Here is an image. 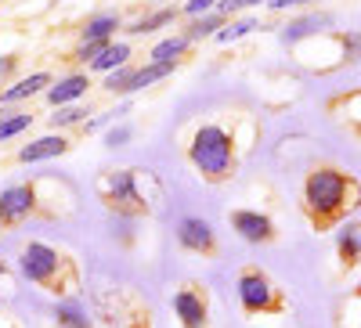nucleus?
<instances>
[{"mask_svg":"<svg viewBox=\"0 0 361 328\" xmlns=\"http://www.w3.org/2000/svg\"><path fill=\"white\" fill-rule=\"evenodd\" d=\"M361 206V181L333 163H318L304 177V191H300V210L311 220L314 231H336L350 220Z\"/></svg>","mask_w":361,"mask_h":328,"instance_id":"1","label":"nucleus"},{"mask_svg":"<svg viewBox=\"0 0 361 328\" xmlns=\"http://www.w3.org/2000/svg\"><path fill=\"white\" fill-rule=\"evenodd\" d=\"M94 191L105 210L123 220L152 217L156 202L163 198V188L152 170H105L94 181Z\"/></svg>","mask_w":361,"mask_h":328,"instance_id":"2","label":"nucleus"},{"mask_svg":"<svg viewBox=\"0 0 361 328\" xmlns=\"http://www.w3.org/2000/svg\"><path fill=\"white\" fill-rule=\"evenodd\" d=\"M18 267L22 275L33 282L37 289H44L54 300H73L80 292V263L73 253L47 246V242H25L18 253Z\"/></svg>","mask_w":361,"mask_h":328,"instance_id":"3","label":"nucleus"},{"mask_svg":"<svg viewBox=\"0 0 361 328\" xmlns=\"http://www.w3.org/2000/svg\"><path fill=\"white\" fill-rule=\"evenodd\" d=\"M188 163L206 184H224L238 166V137L224 123H202L188 141Z\"/></svg>","mask_w":361,"mask_h":328,"instance_id":"4","label":"nucleus"},{"mask_svg":"<svg viewBox=\"0 0 361 328\" xmlns=\"http://www.w3.org/2000/svg\"><path fill=\"white\" fill-rule=\"evenodd\" d=\"M235 292H238V307L246 314H286L289 310L286 292L271 282L260 267H243L238 282H235Z\"/></svg>","mask_w":361,"mask_h":328,"instance_id":"5","label":"nucleus"},{"mask_svg":"<svg viewBox=\"0 0 361 328\" xmlns=\"http://www.w3.org/2000/svg\"><path fill=\"white\" fill-rule=\"evenodd\" d=\"M40 184H44V181H33V184H11V188L0 191V227H15V224H22L25 217H33V213H37Z\"/></svg>","mask_w":361,"mask_h":328,"instance_id":"6","label":"nucleus"},{"mask_svg":"<svg viewBox=\"0 0 361 328\" xmlns=\"http://www.w3.org/2000/svg\"><path fill=\"white\" fill-rule=\"evenodd\" d=\"M173 314L180 328H209V296L199 282H188L173 292Z\"/></svg>","mask_w":361,"mask_h":328,"instance_id":"7","label":"nucleus"},{"mask_svg":"<svg viewBox=\"0 0 361 328\" xmlns=\"http://www.w3.org/2000/svg\"><path fill=\"white\" fill-rule=\"evenodd\" d=\"M177 242L180 249L199 253V256H217V234L209 227V220L202 217H185L177 224Z\"/></svg>","mask_w":361,"mask_h":328,"instance_id":"8","label":"nucleus"},{"mask_svg":"<svg viewBox=\"0 0 361 328\" xmlns=\"http://www.w3.org/2000/svg\"><path fill=\"white\" fill-rule=\"evenodd\" d=\"M231 227L238 231V238H246V242H253V246L275 242V224H271V217H264L257 210H235Z\"/></svg>","mask_w":361,"mask_h":328,"instance_id":"9","label":"nucleus"},{"mask_svg":"<svg viewBox=\"0 0 361 328\" xmlns=\"http://www.w3.org/2000/svg\"><path fill=\"white\" fill-rule=\"evenodd\" d=\"M336 260L343 275H350L361 263V220H347L336 227Z\"/></svg>","mask_w":361,"mask_h":328,"instance_id":"10","label":"nucleus"},{"mask_svg":"<svg viewBox=\"0 0 361 328\" xmlns=\"http://www.w3.org/2000/svg\"><path fill=\"white\" fill-rule=\"evenodd\" d=\"M69 152V141L62 134H47V137H37L18 148V163H44V159H58Z\"/></svg>","mask_w":361,"mask_h":328,"instance_id":"11","label":"nucleus"},{"mask_svg":"<svg viewBox=\"0 0 361 328\" xmlns=\"http://www.w3.org/2000/svg\"><path fill=\"white\" fill-rule=\"evenodd\" d=\"M87 87H90V80H87L83 72H73V76H66V80H58L51 91H47V105L66 108V105H73V101H80V98L87 94Z\"/></svg>","mask_w":361,"mask_h":328,"instance_id":"12","label":"nucleus"},{"mask_svg":"<svg viewBox=\"0 0 361 328\" xmlns=\"http://www.w3.org/2000/svg\"><path fill=\"white\" fill-rule=\"evenodd\" d=\"M51 76L47 72H33V76H25V80H18V83H11L4 94H0V101L4 105H11V101H22V98H33V94H40V91H51Z\"/></svg>","mask_w":361,"mask_h":328,"instance_id":"13","label":"nucleus"},{"mask_svg":"<svg viewBox=\"0 0 361 328\" xmlns=\"http://www.w3.org/2000/svg\"><path fill=\"white\" fill-rule=\"evenodd\" d=\"M333 22L329 15H307V18H296V22H289L286 29H282V40L286 44H300L304 37H314V33H322V29Z\"/></svg>","mask_w":361,"mask_h":328,"instance_id":"14","label":"nucleus"},{"mask_svg":"<svg viewBox=\"0 0 361 328\" xmlns=\"http://www.w3.org/2000/svg\"><path fill=\"white\" fill-rule=\"evenodd\" d=\"M130 62V44H123V40H112L98 58H94V62H90V69H94V72H116V69H123Z\"/></svg>","mask_w":361,"mask_h":328,"instance_id":"15","label":"nucleus"},{"mask_svg":"<svg viewBox=\"0 0 361 328\" xmlns=\"http://www.w3.org/2000/svg\"><path fill=\"white\" fill-rule=\"evenodd\" d=\"M112 29H119V15H94L83 25V40L87 44H112Z\"/></svg>","mask_w":361,"mask_h":328,"instance_id":"16","label":"nucleus"},{"mask_svg":"<svg viewBox=\"0 0 361 328\" xmlns=\"http://www.w3.org/2000/svg\"><path fill=\"white\" fill-rule=\"evenodd\" d=\"M173 69H177V65H159V62H148V65L134 69V80H130V87H127V94H134V91H145V87H152V83L166 80Z\"/></svg>","mask_w":361,"mask_h":328,"instance_id":"17","label":"nucleus"},{"mask_svg":"<svg viewBox=\"0 0 361 328\" xmlns=\"http://www.w3.org/2000/svg\"><path fill=\"white\" fill-rule=\"evenodd\" d=\"M188 47V37H166L152 47V54H148V62H159V65H177V58L185 54Z\"/></svg>","mask_w":361,"mask_h":328,"instance_id":"18","label":"nucleus"},{"mask_svg":"<svg viewBox=\"0 0 361 328\" xmlns=\"http://www.w3.org/2000/svg\"><path fill=\"white\" fill-rule=\"evenodd\" d=\"M29 127H33V115H29V112H8V115H0V141H11V137H18Z\"/></svg>","mask_w":361,"mask_h":328,"instance_id":"19","label":"nucleus"},{"mask_svg":"<svg viewBox=\"0 0 361 328\" xmlns=\"http://www.w3.org/2000/svg\"><path fill=\"white\" fill-rule=\"evenodd\" d=\"M221 29H224V15L221 11H214V15H206V18H199L192 29H188V40H202V37H217L221 33Z\"/></svg>","mask_w":361,"mask_h":328,"instance_id":"20","label":"nucleus"},{"mask_svg":"<svg viewBox=\"0 0 361 328\" xmlns=\"http://www.w3.org/2000/svg\"><path fill=\"white\" fill-rule=\"evenodd\" d=\"M260 22L257 18H235V22H228L221 33H217V44H231V40H243V37H250L253 29H257Z\"/></svg>","mask_w":361,"mask_h":328,"instance_id":"21","label":"nucleus"},{"mask_svg":"<svg viewBox=\"0 0 361 328\" xmlns=\"http://www.w3.org/2000/svg\"><path fill=\"white\" fill-rule=\"evenodd\" d=\"M173 15H177V11L163 8V11H156V15H148V18L134 22V25H130V33H152V29H159V25H170V22H173Z\"/></svg>","mask_w":361,"mask_h":328,"instance_id":"22","label":"nucleus"},{"mask_svg":"<svg viewBox=\"0 0 361 328\" xmlns=\"http://www.w3.org/2000/svg\"><path fill=\"white\" fill-rule=\"evenodd\" d=\"M87 112L80 108V105H66V108H54V115H51V127L58 130V127H73V123H80Z\"/></svg>","mask_w":361,"mask_h":328,"instance_id":"23","label":"nucleus"},{"mask_svg":"<svg viewBox=\"0 0 361 328\" xmlns=\"http://www.w3.org/2000/svg\"><path fill=\"white\" fill-rule=\"evenodd\" d=\"M130 80H134V69H130V65H123V69H116V72H109V76H105V87H109L112 94H127Z\"/></svg>","mask_w":361,"mask_h":328,"instance_id":"24","label":"nucleus"},{"mask_svg":"<svg viewBox=\"0 0 361 328\" xmlns=\"http://www.w3.org/2000/svg\"><path fill=\"white\" fill-rule=\"evenodd\" d=\"M127 328H152V314H148V307H145V310H141V307L130 310V314H127Z\"/></svg>","mask_w":361,"mask_h":328,"instance_id":"25","label":"nucleus"},{"mask_svg":"<svg viewBox=\"0 0 361 328\" xmlns=\"http://www.w3.org/2000/svg\"><path fill=\"white\" fill-rule=\"evenodd\" d=\"M127 137H130V127H112V130L105 134V144H109V148H119V144H127Z\"/></svg>","mask_w":361,"mask_h":328,"instance_id":"26","label":"nucleus"},{"mask_svg":"<svg viewBox=\"0 0 361 328\" xmlns=\"http://www.w3.org/2000/svg\"><path fill=\"white\" fill-rule=\"evenodd\" d=\"M209 8H214V0H188V4H185V15H206Z\"/></svg>","mask_w":361,"mask_h":328,"instance_id":"27","label":"nucleus"},{"mask_svg":"<svg viewBox=\"0 0 361 328\" xmlns=\"http://www.w3.org/2000/svg\"><path fill=\"white\" fill-rule=\"evenodd\" d=\"M304 4H311V0H267V8H271V11H286V8H304Z\"/></svg>","mask_w":361,"mask_h":328,"instance_id":"28","label":"nucleus"},{"mask_svg":"<svg viewBox=\"0 0 361 328\" xmlns=\"http://www.w3.org/2000/svg\"><path fill=\"white\" fill-rule=\"evenodd\" d=\"M340 119H347V127H350V130H357V134H361V112H350V115H347V112H343V115H340Z\"/></svg>","mask_w":361,"mask_h":328,"instance_id":"29","label":"nucleus"},{"mask_svg":"<svg viewBox=\"0 0 361 328\" xmlns=\"http://www.w3.org/2000/svg\"><path fill=\"white\" fill-rule=\"evenodd\" d=\"M15 62H18V58H4V62H0V76H8L15 69Z\"/></svg>","mask_w":361,"mask_h":328,"instance_id":"30","label":"nucleus"},{"mask_svg":"<svg viewBox=\"0 0 361 328\" xmlns=\"http://www.w3.org/2000/svg\"><path fill=\"white\" fill-rule=\"evenodd\" d=\"M0 328H18V324H15L11 317H0Z\"/></svg>","mask_w":361,"mask_h":328,"instance_id":"31","label":"nucleus"},{"mask_svg":"<svg viewBox=\"0 0 361 328\" xmlns=\"http://www.w3.org/2000/svg\"><path fill=\"white\" fill-rule=\"evenodd\" d=\"M350 303H361V282H357V289H354V296H350Z\"/></svg>","mask_w":361,"mask_h":328,"instance_id":"32","label":"nucleus"}]
</instances>
